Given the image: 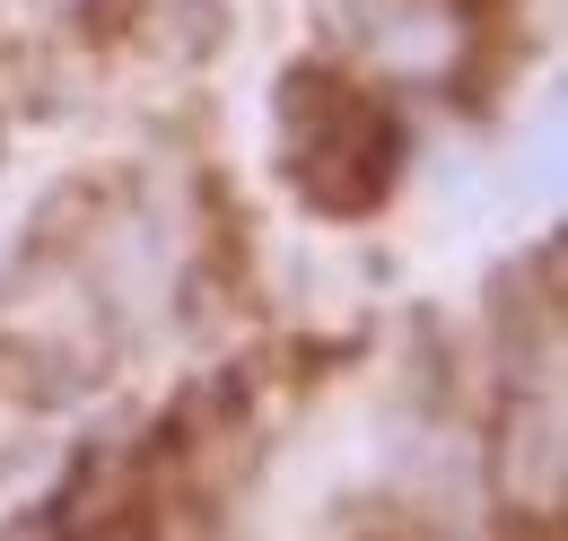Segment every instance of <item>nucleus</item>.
<instances>
[{"mask_svg":"<svg viewBox=\"0 0 568 541\" xmlns=\"http://www.w3.org/2000/svg\"><path fill=\"white\" fill-rule=\"evenodd\" d=\"M281 149L324 218L385 210L394 175H403V123L385 114V96H358L324 62H297L281 79Z\"/></svg>","mask_w":568,"mask_h":541,"instance_id":"1","label":"nucleus"},{"mask_svg":"<svg viewBox=\"0 0 568 541\" xmlns=\"http://www.w3.org/2000/svg\"><path fill=\"white\" fill-rule=\"evenodd\" d=\"M490 472H498V507H560V410H551V394L507 402Z\"/></svg>","mask_w":568,"mask_h":541,"instance_id":"2","label":"nucleus"},{"mask_svg":"<svg viewBox=\"0 0 568 541\" xmlns=\"http://www.w3.org/2000/svg\"><path fill=\"white\" fill-rule=\"evenodd\" d=\"M79 376L62 367V349H44V340H0V402L18 410H53L71 402Z\"/></svg>","mask_w":568,"mask_h":541,"instance_id":"3","label":"nucleus"},{"mask_svg":"<svg viewBox=\"0 0 568 541\" xmlns=\"http://www.w3.org/2000/svg\"><path fill=\"white\" fill-rule=\"evenodd\" d=\"M394 541H455V533H428V524H412V533H394Z\"/></svg>","mask_w":568,"mask_h":541,"instance_id":"4","label":"nucleus"}]
</instances>
